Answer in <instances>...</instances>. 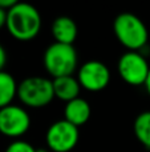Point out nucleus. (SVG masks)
Segmentation results:
<instances>
[{"label":"nucleus","instance_id":"obj_12","mask_svg":"<svg viewBox=\"0 0 150 152\" xmlns=\"http://www.w3.org/2000/svg\"><path fill=\"white\" fill-rule=\"evenodd\" d=\"M17 87L15 77L5 71L0 72V110L11 105L15 96H17Z\"/></svg>","mask_w":150,"mask_h":152},{"label":"nucleus","instance_id":"obj_1","mask_svg":"<svg viewBox=\"0 0 150 152\" xmlns=\"http://www.w3.org/2000/svg\"><path fill=\"white\" fill-rule=\"evenodd\" d=\"M7 27L11 36L20 42H28L39 35L41 16L39 11L28 3H16L7 12Z\"/></svg>","mask_w":150,"mask_h":152},{"label":"nucleus","instance_id":"obj_2","mask_svg":"<svg viewBox=\"0 0 150 152\" xmlns=\"http://www.w3.org/2000/svg\"><path fill=\"white\" fill-rule=\"evenodd\" d=\"M113 31L118 42L128 51L140 52L148 44L149 31L145 23L134 13H120L113 21Z\"/></svg>","mask_w":150,"mask_h":152},{"label":"nucleus","instance_id":"obj_3","mask_svg":"<svg viewBox=\"0 0 150 152\" xmlns=\"http://www.w3.org/2000/svg\"><path fill=\"white\" fill-rule=\"evenodd\" d=\"M44 67L53 79L72 76L77 68V52L73 45L53 43L44 52Z\"/></svg>","mask_w":150,"mask_h":152},{"label":"nucleus","instance_id":"obj_4","mask_svg":"<svg viewBox=\"0 0 150 152\" xmlns=\"http://www.w3.org/2000/svg\"><path fill=\"white\" fill-rule=\"evenodd\" d=\"M17 97L27 107H45L55 97L52 80L41 76H31L24 79L17 87Z\"/></svg>","mask_w":150,"mask_h":152},{"label":"nucleus","instance_id":"obj_6","mask_svg":"<svg viewBox=\"0 0 150 152\" xmlns=\"http://www.w3.org/2000/svg\"><path fill=\"white\" fill-rule=\"evenodd\" d=\"M48 148L53 152H69L77 145L80 139L79 127L65 119L50 124L45 135Z\"/></svg>","mask_w":150,"mask_h":152},{"label":"nucleus","instance_id":"obj_7","mask_svg":"<svg viewBox=\"0 0 150 152\" xmlns=\"http://www.w3.org/2000/svg\"><path fill=\"white\" fill-rule=\"evenodd\" d=\"M31 127V118L23 107L8 105L0 110V132L8 137H20Z\"/></svg>","mask_w":150,"mask_h":152},{"label":"nucleus","instance_id":"obj_15","mask_svg":"<svg viewBox=\"0 0 150 152\" xmlns=\"http://www.w3.org/2000/svg\"><path fill=\"white\" fill-rule=\"evenodd\" d=\"M16 0H0V8L4 11H9L16 4Z\"/></svg>","mask_w":150,"mask_h":152},{"label":"nucleus","instance_id":"obj_8","mask_svg":"<svg viewBox=\"0 0 150 152\" xmlns=\"http://www.w3.org/2000/svg\"><path fill=\"white\" fill-rule=\"evenodd\" d=\"M77 80L81 88L90 92H98L108 87L110 81V71L102 61L89 60L80 67Z\"/></svg>","mask_w":150,"mask_h":152},{"label":"nucleus","instance_id":"obj_14","mask_svg":"<svg viewBox=\"0 0 150 152\" xmlns=\"http://www.w3.org/2000/svg\"><path fill=\"white\" fill-rule=\"evenodd\" d=\"M36 151L37 150L33 145L29 144L28 142H24V140H15L5 148V152H36Z\"/></svg>","mask_w":150,"mask_h":152},{"label":"nucleus","instance_id":"obj_17","mask_svg":"<svg viewBox=\"0 0 150 152\" xmlns=\"http://www.w3.org/2000/svg\"><path fill=\"white\" fill-rule=\"evenodd\" d=\"M7 12L8 11H4L0 8V28H3L7 24Z\"/></svg>","mask_w":150,"mask_h":152},{"label":"nucleus","instance_id":"obj_13","mask_svg":"<svg viewBox=\"0 0 150 152\" xmlns=\"http://www.w3.org/2000/svg\"><path fill=\"white\" fill-rule=\"evenodd\" d=\"M133 131L138 142L146 150H150V111H145L136 118Z\"/></svg>","mask_w":150,"mask_h":152},{"label":"nucleus","instance_id":"obj_11","mask_svg":"<svg viewBox=\"0 0 150 152\" xmlns=\"http://www.w3.org/2000/svg\"><path fill=\"white\" fill-rule=\"evenodd\" d=\"M90 113H92V110H90L89 103L82 97H77V99L66 103L65 108H64L65 120L76 127L84 126L89 120Z\"/></svg>","mask_w":150,"mask_h":152},{"label":"nucleus","instance_id":"obj_10","mask_svg":"<svg viewBox=\"0 0 150 152\" xmlns=\"http://www.w3.org/2000/svg\"><path fill=\"white\" fill-rule=\"evenodd\" d=\"M53 83V92L55 97H57L61 102L69 103L72 100L77 99L80 95V86L77 77L72 76H63V77H56L52 80Z\"/></svg>","mask_w":150,"mask_h":152},{"label":"nucleus","instance_id":"obj_5","mask_svg":"<svg viewBox=\"0 0 150 152\" xmlns=\"http://www.w3.org/2000/svg\"><path fill=\"white\" fill-rule=\"evenodd\" d=\"M150 72V66L140 52L128 51L118 60V74L130 86H145Z\"/></svg>","mask_w":150,"mask_h":152},{"label":"nucleus","instance_id":"obj_16","mask_svg":"<svg viewBox=\"0 0 150 152\" xmlns=\"http://www.w3.org/2000/svg\"><path fill=\"white\" fill-rule=\"evenodd\" d=\"M5 63H7V52H5L4 47L0 44V72L5 67Z\"/></svg>","mask_w":150,"mask_h":152},{"label":"nucleus","instance_id":"obj_9","mask_svg":"<svg viewBox=\"0 0 150 152\" xmlns=\"http://www.w3.org/2000/svg\"><path fill=\"white\" fill-rule=\"evenodd\" d=\"M77 34L79 29L76 21L68 16H60L52 24V36L55 37L56 43L73 45L74 40L77 39Z\"/></svg>","mask_w":150,"mask_h":152},{"label":"nucleus","instance_id":"obj_18","mask_svg":"<svg viewBox=\"0 0 150 152\" xmlns=\"http://www.w3.org/2000/svg\"><path fill=\"white\" fill-rule=\"evenodd\" d=\"M145 87H146L148 94L150 95V72H149V76H148V80H146V83H145Z\"/></svg>","mask_w":150,"mask_h":152}]
</instances>
